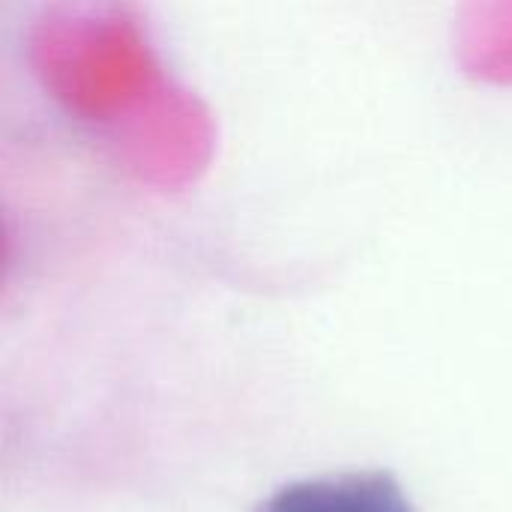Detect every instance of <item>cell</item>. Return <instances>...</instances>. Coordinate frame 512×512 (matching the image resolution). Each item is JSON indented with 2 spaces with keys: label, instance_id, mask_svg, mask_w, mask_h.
I'll list each match as a JSON object with an SVG mask.
<instances>
[{
  "label": "cell",
  "instance_id": "obj_2",
  "mask_svg": "<svg viewBox=\"0 0 512 512\" xmlns=\"http://www.w3.org/2000/svg\"><path fill=\"white\" fill-rule=\"evenodd\" d=\"M255 512H414L387 471H345L276 489Z\"/></svg>",
  "mask_w": 512,
  "mask_h": 512
},
{
  "label": "cell",
  "instance_id": "obj_1",
  "mask_svg": "<svg viewBox=\"0 0 512 512\" xmlns=\"http://www.w3.org/2000/svg\"><path fill=\"white\" fill-rule=\"evenodd\" d=\"M24 60L48 102L135 186L183 192L210 171L216 117L171 75L138 0H48Z\"/></svg>",
  "mask_w": 512,
  "mask_h": 512
},
{
  "label": "cell",
  "instance_id": "obj_3",
  "mask_svg": "<svg viewBox=\"0 0 512 512\" xmlns=\"http://www.w3.org/2000/svg\"><path fill=\"white\" fill-rule=\"evenodd\" d=\"M453 51L471 81L512 87V0H459Z\"/></svg>",
  "mask_w": 512,
  "mask_h": 512
}]
</instances>
